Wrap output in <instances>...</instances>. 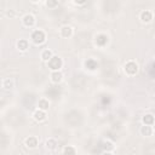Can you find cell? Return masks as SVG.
I'll return each instance as SVG.
<instances>
[{
  "mask_svg": "<svg viewBox=\"0 0 155 155\" xmlns=\"http://www.w3.org/2000/svg\"><path fill=\"white\" fill-rule=\"evenodd\" d=\"M31 40L35 45H42L46 41V33L42 29H36L31 33Z\"/></svg>",
  "mask_w": 155,
  "mask_h": 155,
  "instance_id": "cell-2",
  "label": "cell"
},
{
  "mask_svg": "<svg viewBox=\"0 0 155 155\" xmlns=\"http://www.w3.org/2000/svg\"><path fill=\"white\" fill-rule=\"evenodd\" d=\"M53 56H54V54H53V52H52L50 48H45V50H42V51H41L40 58H41L44 62H46V63H47V62H48Z\"/></svg>",
  "mask_w": 155,
  "mask_h": 155,
  "instance_id": "cell-14",
  "label": "cell"
},
{
  "mask_svg": "<svg viewBox=\"0 0 155 155\" xmlns=\"http://www.w3.org/2000/svg\"><path fill=\"white\" fill-rule=\"evenodd\" d=\"M153 18H154V16H153V12L150 10H143L139 13V19L143 23H150L153 21Z\"/></svg>",
  "mask_w": 155,
  "mask_h": 155,
  "instance_id": "cell-7",
  "label": "cell"
},
{
  "mask_svg": "<svg viewBox=\"0 0 155 155\" xmlns=\"http://www.w3.org/2000/svg\"><path fill=\"white\" fill-rule=\"evenodd\" d=\"M50 79H51V81L53 84H61L62 80H63V73L61 70H58V71H51Z\"/></svg>",
  "mask_w": 155,
  "mask_h": 155,
  "instance_id": "cell-10",
  "label": "cell"
},
{
  "mask_svg": "<svg viewBox=\"0 0 155 155\" xmlns=\"http://www.w3.org/2000/svg\"><path fill=\"white\" fill-rule=\"evenodd\" d=\"M102 155H114V154H113V151H103Z\"/></svg>",
  "mask_w": 155,
  "mask_h": 155,
  "instance_id": "cell-23",
  "label": "cell"
},
{
  "mask_svg": "<svg viewBox=\"0 0 155 155\" xmlns=\"http://www.w3.org/2000/svg\"><path fill=\"white\" fill-rule=\"evenodd\" d=\"M17 48L21 51V52H25L28 48H29V41L27 39H19L17 41Z\"/></svg>",
  "mask_w": 155,
  "mask_h": 155,
  "instance_id": "cell-12",
  "label": "cell"
},
{
  "mask_svg": "<svg viewBox=\"0 0 155 155\" xmlns=\"http://www.w3.org/2000/svg\"><path fill=\"white\" fill-rule=\"evenodd\" d=\"M1 86H2L4 90H11V88L15 87V81H13L12 78H5L1 81Z\"/></svg>",
  "mask_w": 155,
  "mask_h": 155,
  "instance_id": "cell-13",
  "label": "cell"
},
{
  "mask_svg": "<svg viewBox=\"0 0 155 155\" xmlns=\"http://www.w3.org/2000/svg\"><path fill=\"white\" fill-rule=\"evenodd\" d=\"M48 108H50V101H48L47 98L42 97V98H40V99L38 101V109L44 110V111H47Z\"/></svg>",
  "mask_w": 155,
  "mask_h": 155,
  "instance_id": "cell-11",
  "label": "cell"
},
{
  "mask_svg": "<svg viewBox=\"0 0 155 155\" xmlns=\"http://www.w3.org/2000/svg\"><path fill=\"white\" fill-rule=\"evenodd\" d=\"M22 23H23V25L27 27V28L34 27V24H35V17H34V15H31V13H25V15L22 17Z\"/></svg>",
  "mask_w": 155,
  "mask_h": 155,
  "instance_id": "cell-6",
  "label": "cell"
},
{
  "mask_svg": "<svg viewBox=\"0 0 155 155\" xmlns=\"http://www.w3.org/2000/svg\"><path fill=\"white\" fill-rule=\"evenodd\" d=\"M94 42H96V45H97L98 47H104V46L109 42V36H108L107 34H103V33L97 34V35L94 36Z\"/></svg>",
  "mask_w": 155,
  "mask_h": 155,
  "instance_id": "cell-4",
  "label": "cell"
},
{
  "mask_svg": "<svg viewBox=\"0 0 155 155\" xmlns=\"http://www.w3.org/2000/svg\"><path fill=\"white\" fill-rule=\"evenodd\" d=\"M142 122L143 125H148V126H153L155 124V116L153 114H145L142 117Z\"/></svg>",
  "mask_w": 155,
  "mask_h": 155,
  "instance_id": "cell-15",
  "label": "cell"
},
{
  "mask_svg": "<svg viewBox=\"0 0 155 155\" xmlns=\"http://www.w3.org/2000/svg\"><path fill=\"white\" fill-rule=\"evenodd\" d=\"M46 148H47L48 150H51V151L56 150V149L58 148V142H57V139H54V138H48V139L46 140Z\"/></svg>",
  "mask_w": 155,
  "mask_h": 155,
  "instance_id": "cell-17",
  "label": "cell"
},
{
  "mask_svg": "<svg viewBox=\"0 0 155 155\" xmlns=\"http://www.w3.org/2000/svg\"><path fill=\"white\" fill-rule=\"evenodd\" d=\"M58 1L57 0H47L46 1V6L48 7V8H54V7H57L58 6Z\"/></svg>",
  "mask_w": 155,
  "mask_h": 155,
  "instance_id": "cell-21",
  "label": "cell"
},
{
  "mask_svg": "<svg viewBox=\"0 0 155 155\" xmlns=\"http://www.w3.org/2000/svg\"><path fill=\"white\" fill-rule=\"evenodd\" d=\"M59 34L62 38L64 39H69L73 36V28L70 25H63L61 29H59Z\"/></svg>",
  "mask_w": 155,
  "mask_h": 155,
  "instance_id": "cell-8",
  "label": "cell"
},
{
  "mask_svg": "<svg viewBox=\"0 0 155 155\" xmlns=\"http://www.w3.org/2000/svg\"><path fill=\"white\" fill-rule=\"evenodd\" d=\"M124 70L126 73V75L128 76H134L138 73V64L134 61H128L126 62V64L124 65Z\"/></svg>",
  "mask_w": 155,
  "mask_h": 155,
  "instance_id": "cell-3",
  "label": "cell"
},
{
  "mask_svg": "<svg viewBox=\"0 0 155 155\" xmlns=\"http://www.w3.org/2000/svg\"><path fill=\"white\" fill-rule=\"evenodd\" d=\"M73 4L76 5V6H80V5H85L86 1H73Z\"/></svg>",
  "mask_w": 155,
  "mask_h": 155,
  "instance_id": "cell-22",
  "label": "cell"
},
{
  "mask_svg": "<svg viewBox=\"0 0 155 155\" xmlns=\"http://www.w3.org/2000/svg\"><path fill=\"white\" fill-rule=\"evenodd\" d=\"M24 145L28 149H35L39 145V138L36 136H29L24 139Z\"/></svg>",
  "mask_w": 155,
  "mask_h": 155,
  "instance_id": "cell-5",
  "label": "cell"
},
{
  "mask_svg": "<svg viewBox=\"0 0 155 155\" xmlns=\"http://www.w3.org/2000/svg\"><path fill=\"white\" fill-rule=\"evenodd\" d=\"M97 67H98V63L94 59H87L85 62V68L88 69V70H96Z\"/></svg>",
  "mask_w": 155,
  "mask_h": 155,
  "instance_id": "cell-19",
  "label": "cell"
},
{
  "mask_svg": "<svg viewBox=\"0 0 155 155\" xmlns=\"http://www.w3.org/2000/svg\"><path fill=\"white\" fill-rule=\"evenodd\" d=\"M46 111H44V110H40V109H36L34 113H33V117H34V120L36 121V122H42V121H45L46 120Z\"/></svg>",
  "mask_w": 155,
  "mask_h": 155,
  "instance_id": "cell-9",
  "label": "cell"
},
{
  "mask_svg": "<svg viewBox=\"0 0 155 155\" xmlns=\"http://www.w3.org/2000/svg\"><path fill=\"white\" fill-rule=\"evenodd\" d=\"M151 12H153V16H155V7L153 8V11H151Z\"/></svg>",
  "mask_w": 155,
  "mask_h": 155,
  "instance_id": "cell-24",
  "label": "cell"
},
{
  "mask_svg": "<svg viewBox=\"0 0 155 155\" xmlns=\"http://www.w3.org/2000/svg\"><path fill=\"white\" fill-rule=\"evenodd\" d=\"M102 148H103L104 151H113V150L115 149V145H114V143H113L111 140L107 139V140H104V142L102 143Z\"/></svg>",
  "mask_w": 155,
  "mask_h": 155,
  "instance_id": "cell-18",
  "label": "cell"
},
{
  "mask_svg": "<svg viewBox=\"0 0 155 155\" xmlns=\"http://www.w3.org/2000/svg\"><path fill=\"white\" fill-rule=\"evenodd\" d=\"M63 155H76V149L73 145H65L63 148Z\"/></svg>",
  "mask_w": 155,
  "mask_h": 155,
  "instance_id": "cell-20",
  "label": "cell"
},
{
  "mask_svg": "<svg viewBox=\"0 0 155 155\" xmlns=\"http://www.w3.org/2000/svg\"><path fill=\"white\" fill-rule=\"evenodd\" d=\"M139 132H140V134H142V136H144V137H150V136L153 134L154 130H153V126L143 125V126H140V130H139Z\"/></svg>",
  "mask_w": 155,
  "mask_h": 155,
  "instance_id": "cell-16",
  "label": "cell"
},
{
  "mask_svg": "<svg viewBox=\"0 0 155 155\" xmlns=\"http://www.w3.org/2000/svg\"><path fill=\"white\" fill-rule=\"evenodd\" d=\"M47 67L51 71H58L61 70V68L63 67V59L58 56H53L48 62H47Z\"/></svg>",
  "mask_w": 155,
  "mask_h": 155,
  "instance_id": "cell-1",
  "label": "cell"
}]
</instances>
